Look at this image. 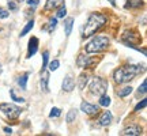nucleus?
<instances>
[{
	"instance_id": "obj_27",
	"label": "nucleus",
	"mask_w": 147,
	"mask_h": 136,
	"mask_svg": "<svg viewBox=\"0 0 147 136\" xmlns=\"http://www.w3.org/2000/svg\"><path fill=\"white\" fill-rule=\"evenodd\" d=\"M146 105H147V100L144 98V100H142V102H139V104L135 106V112H140L142 109L146 108Z\"/></svg>"
},
{
	"instance_id": "obj_18",
	"label": "nucleus",
	"mask_w": 147,
	"mask_h": 136,
	"mask_svg": "<svg viewBox=\"0 0 147 136\" xmlns=\"http://www.w3.org/2000/svg\"><path fill=\"white\" fill-rule=\"evenodd\" d=\"M143 5V0H127L125 8H140Z\"/></svg>"
},
{
	"instance_id": "obj_12",
	"label": "nucleus",
	"mask_w": 147,
	"mask_h": 136,
	"mask_svg": "<svg viewBox=\"0 0 147 136\" xmlns=\"http://www.w3.org/2000/svg\"><path fill=\"white\" fill-rule=\"evenodd\" d=\"M64 4V0H48L44 10L45 11H53V10H57L60 5Z\"/></svg>"
},
{
	"instance_id": "obj_10",
	"label": "nucleus",
	"mask_w": 147,
	"mask_h": 136,
	"mask_svg": "<svg viewBox=\"0 0 147 136\" xmlns=\"http://www.w3.org/2000/svg\"><path fill=\"white\" fill-rule=\"evenodd\" d=\"M38 50V38L37 37H32L29 41V52H27V57L34 56Z\"/></svg>"
},
{
	"instance_id": "obj_37",
	"label": "nucleus",
	"mask_w": 147,
	"mask_h": 136,
	"mask_svg": "<svg viewBox=\"0 0 147 136\" xmlns=\"http://www.w3.org/2000/svg\"><path fill=\"white\" fill-rule=\"evenodd\" d=\"M16 1H23V0H16Z\"/></svg>"
},
{
	"instance_id": "obj_28",
	"label": "nucleus",
	"mask_w": 147,
	"mask_h": 136,
	"mask_svg": "<svg viewBox=\"0 0 147 136\" xmlns=\"http://www.w3.org/2000/svg\"><path fill=\"white\" fill-rule=\"evenodd\" d=\"M60 114H61V110L59 109V108H53V109L51 110V113H49V117L53 118V117H59Z\"/></svg>"
},
{
	"instance_id": "obj_13",
	"label": "nucleus",
	"mask_w": 147,
	"mask_h": 136,
	"mask_svg": "<svg viewBox=\"0 0 147 136\" xmlns=\"http://www.w3.org/2000/svg\"><path fill=\"white\" fill-rule=\"evenodd\" d=\"M61 87H63V90L64 91H72L74 89H75V80H74V78L72 76H65V78H64V80H63V86H61Z\"/></svg>"
},
{
	"instance_id": "obj_30",
	"label": "nucleus",
	"mask_w": 147,
	"mask_h": 136,
	"mask_svg": "<svg viewBox=\"0 0 147 136\" xmlns=\"http://www.w3.org/2000/svg\"><path fill=\"white\" fill-rule=\"evenodd\" d=\"M59 65H60L59 60H53V61L49 63V69H51V71H56V69L59 68Z\"/></svg>"
},
{
	"instance_id": "obj_16",
	"label": "nucleus",
	"mask_w": 147,
	"mask_h": 136,
	"mask_svg": "<svg viewBox=\"0 0 147 136\" xmlns=\"http://www.w3.org/2000/svg\"><path fill=\"white\" fill-rule=\"evenodd\" d=\"M72 26H74V18H65L64 19V32H65L67 37L72 32Z\"/></svg>"
},
{
	"instance_id": "obj_1",
	"label": "nucleus",
	"mask_w": 147,
	"mask_h": 136,
	"mask_svg": "<svg viewBox=\"0 0 147 136\" xmlns=\"http://www.w3.org/2000/svg\"><path fill=\"white\" fill-rule=\"evenodd\" d=\"M143 71H144V65H142V67L140 65H124V67L116 69L113 73V79H115L116 83L123 84L125 82H129L131 79H134Z\"/></svg>"
},
{
	"instance_id": "obj_33",
	"label": "nucleus",
	"mask_w": 147,
	"mask_h": 136,
	"mask_svg": "<svg viewBox=\"0 0 147 136\" xmlns=\"http://www.w3.org/2000/svg\"><path fill=\"white\" fill-rule=\"evenodd\" d=\"M40 0H27V4L29 5H37Z\"/></svg>"
},
{
	"instance_id": "obj_22",
	"label": "nucleus",
	"mask_w": 147,
	"mask_h": 136,
	"mask_svg": "<svg viewBox=\"0 0 147 136\" xmlns=\"http://www.w3.org/2000/svg\"><path fill=\"white\" fill-rule=\"evenodd\" d=\"M33 27H34V21H29L27 22V25L25 27H23V29H22V32H21V34H19V36L21 37H25L27 34V33L30 32V30H32Z\"/></svg>"
},
{
	"instance_id": "obj_35",
	"label": "nucleus",
	"mask_w": 147,
	"mask_h": 136,
	"mask_svg": "<svg viewBox=\"0 0 147 136\" xmlns=\"http://www.w3.org/2000/svg\"><path fill=\"white\" fill-rule=\"evenodd\" d=\"M108 1H109L112 5H116V0H108Z\"/></svg>"
},
{
	"instance_id": "obj_25",
	"label": "nucleus",
	"mask_w": 147,
	"mask_h": 136,
	"mask_svg": "<svg viewBox=\"0 0 147 136\" xmlns=\"http://www.w3.org/2000/svg\"><path fill=\"white\" fill-rule=\"evenodd\" d=\"M10 95H11V98L15 101V102H21V104H23V102H25V98H22V97H18V95L15 94V91H14L12 89L10 90Z\"/></svg>"
},
{
	"instance_id": "obj_14",
	"label": "nucleus",
	"mask_w": 147,
	"mask_h": 136,
	"mask_svg": "<svg viewBox=\"0 0 147 136\" xmlns=\"http://www.w3.org/2000/svg\"><path fill=\"white\" fill-rule=\"evenodd\" d=\"M48 82H49V73L44 69L41 75V90L44 93H49V86H48Z\"/></svg>"
},
{
	"instance_id": "obj_15",
	"label": "nucleus",
	"mask_w": 147,
	"mask_h": 136,
	"mask_svg": "<svg viewBox=\"0 0 147 136\" xmlns=\"http://www.w3.org/2000/svg\"><path fill=\"white\" fill-rule=\"evenodd\" d=\"M89 79H90V75L87 72H83L80 73V76H79V82H78V86L80 90H83L86 87V84L89 83Z\"/></svg>"
},
{
	"instance_id": "obj_9",
	"label": "nucleus",
	"mask_w": 147,
	"mask_h": 136,
	"mask_svg": "<svg viewBox=\"0 0 147 136\" xmlns=\"http://www.w3.org/2000/svg\"><path fill=\"white\" fill-rule=\"evenodd\" d=\"M142 133V127L139 125H129L125 129H123L121 135L124 136H136V135H140Z\"/></svg>"
},
{
	"instance_id": "obj_24",
	"label": "nucleus",
	"mask_w": 147,
	"mask_h": 136,
	"mask_svg": "<svg viewBox=\"0 0 147 136\" xmlns=\"http://www.w3.org/2000/svg\"><path fill=\"white\" fill-rule=\"evenodd\" d=\"M67 15V8H65V5H60L57 8V14H56V18H64V16Z\"/></svg>"
},
{
	"instance_id": "obj_11",
	"label": "nucleus",
	"mask_w": 147,
	"mask_h": 136,
	"mask_svg": "<svg viewBox=\"0 0 147 136\" xmlns=\"http://www.w3.org/2000/svg\"><path fill=\"white\" fill-rule=\"evenodd\" d=\"M110 123H112V113H110L109 110L102 112V114H101L100 118H98V124L102 127H108Z\"/></svg>"
},
{
	"instance_id": "obj_21",
	"label": "nucleus",
	"mask_w": 147,
	"mask_h": 136,
	"mask_svg": "<svg viewBox=\"0 0 147 136\" xmlns=\"http://www.w3.org/2000/svg\"><path fill=\"white\" fill-rule=\"evenodd\" d=\"M76 117H78V110H76V109H71L68 112V114H67V123H68V124H72Z\"/></svg>"
},
{
	"instance_id": "obj_2",
	"label": "nucleus",
	"mask_w": 147,
	"mask_h": 136,
	"mask_svg": "<svg viewBox=\"0 0 147 136\" xmlns=\"http://www.w3.org/2000/svg\"><path fill=\"white\" fill-rule=\"evenodd\" d=\"M106 16L104 14H100V12H93L90 14L89 19L86 22V25L83 27V37H90L95 34V33L100 30L101 27L106 23Z\"/></svg>"
},
{
	"instance_id": "obj_5",
	"label": "nucleus",
	"mask_w": 147,
	"mask_h": 136,
	"mask_svg": "<svg viewBox=\"0 0 147 136\" xmlns=\"http://www.w3.org/2000/svg\"><path fill=\"white\" fill-rule=\"evenodd\" d=\"M0 112L4 113L10 120H16L21 116V109L14 104H8V102H3L0 104Z\"/></svg>"
},
{
	"instance_id": "obj_31",
	"label": "nucleus",
	"mask_w": 147,
	"mask_h": 136,
	"mask_svg": "<svg viewBox=\"0 0 147 136\" xmlns=\"http://www.w3.org/2000/svg\"><path fill=\"white\" fill-rule=\"evenodd\" d=\"M7 4H8L10 11H16L18 10V5H16V3L14 1V0H8V1H7Z\"/></svg>"
},
{
	"instance_id": "obj_36",
	"label": "nucleus",
	"mask_w": 147,
	"mask_h": 136,
	"mask_svg": "<svg viewBox=\"0 0 147 136\" xmlns=\"http://www.w3.org/2000/svg\"><path fill=\"white\" fill-rule=\"evenodd\" d=\"M1 71H3V68H1V64H0V73H1Z\"/></svg>"
},
{
	"instance_id": "obj_23",
	"label": "nucleus",
	"mask_w": 147,
	"mask_h": 136,
	"mask_svg": "<svg viewBox=\"0 0 147 136\" xmlns=\"http://www.w3.org/2000/svg\"><path fill=\"white\" fill-rule=\"evenodd\" d=\"M57 26V18H51L49 19V23H48V27H47V30L49 33H52L53 30H55V27Z\"/></svg>"
},
{
	"instance_id": "obj_32",
	"label": "nucleus",
	"mask_w": 147,
	"mask_h": 136,
	"mask_svg": "<svg viewBox=\"0 0 147 136\" xmlns=\"http://www.w3.org/2000/svg\"><path fill=\"white\" fill-rule=\"evenodd\" d=\"M146 87H147V80L144 79V80L142 82V84L139 86V93H142V94H146V91H147Z\"/></svg>"
},
{
	"instance_id": "obj_34",
	"label": "nucleus",
	"mask_w": 147,
	"mask_h": 136,
	"mask_svg": "<svg viewBox=\"0 0 147 136\" xmlns=\"http://www.w3.org/2000/svg\"><path fill=\"white\" fill-rule=\"evenodd\" d=\"M4 133L11 135V133H12V129H11V128H8V127H5V128H4Z\"/></svg>"
},
{
	"instance_id": "obj_29",
	"label": "nucleus",
	"mask_w": 147,
	"mask_h": 136,
	"mask_svg": "<svg viewBox=\"0 0 147 136\" xmlns=\"http://www.w3.org/2000/svg\"><path fill=\"white\" fill-rule=\"evenodd\" d=\"M8 16H10V11L0 7V19H5V18H8Z\"/></svg>"
},
{
	"instance_id": "obj_20",
	"label": "nucleus",
	"mask_w": 147,
	"mask_h": 136,
	"mask_svg": "<svg viewBox=\"0 0 147 136\" xmlns=\"http://www.w3.org/2000/svg\"><path fill=\"white\" fill-rule=\"evenodd\" d=\"M110 98L108 97V95H105V94H102V95H100V100H98V104H100V106H104V108H108L110 105Z\"/></svg>"
},
{
	"instance_id": "obj_6",
	"label": "nucleus",
	"mask_w": 147,
	"mask_h": 136,
	"mask_svg": "<svg viewBox=\"0 0 147 136\" xmlns=\"http://www.w3.org/2000/svg\"><path fill=\"white\" fill-rule=\"evenodd\" d=\"M121 40H123V42L127 46L134 48L135 44H139V42H140V36H139L136 32H134V30H127V32L123 34Z\"/></svg>"
},
{
	"instance_id": "obj_19",
	"label": "nucleus",
	"mask_w": 147,
	"mask_h": 136,
	"mask_svg": "<svg viewBox=\"0 0 147 136\" xmlns=\"http://www.w3.org/2000/svg\"><path fill=\"white\" fill-rule=\"evenodd\" d=\"M27 79H29V73H25V75L19 76V79H18V84H19V87H21L22 90H26Z\"/></svg>"
},
{
	"instance_id": "obj_8",
	"label": "nucleus",
	"mask_w": 147,
	"mask_h": 136,
	"mask_svg": "<svg viewBox=\"0 0 147 136\" xmlns=\"http://www.w3.org/2000/svg\"><path fill=\"white\" fill-rule=\"evenodd\" d=\"M80 110H82L83 113H86L87 116H90V117H94V116H97V114H98V112H100L98 106L91 105V104H89V102H86V101H83V102L80 104Z\"/></svg>"
},
{
	"instance_id": "obj_7",
	"label": "nucleus",
	"mask_w": 147,
	"mask_h": 136,
	"mask_svg": "<svg viewBox=\"0 0 147 136\" xmlns=\"http://www.w3.org/2000/svg\"><path fill=\"white\" fill-rule=\"evenodd\" d=\"M98 61H100V59H97V57H91V56H86V55H79L78 60H76V64L80 68H91Z\"/></svg>"
},
{
	"instance_id": "obj_4",
	"label": "nucleus",
	"mask_w": 147,
	"mask_h": 136,
	"mask_svg": "<svg viewBox=\"0 0 147 136\" xmlns=\"http://www.w3.org/2000/svg\"><path fill=\"white\" fill-rule=\"evenodd\" d=\"M108 82H106L105 79L102 78H94L93 79V82L90 84V93L94 95H102L106 93V90H108Z\"/></svg>"
},
{
	"instance_id": "obj_17",
	"label": "nucleus",
	"mask_w": 147,
	"mask_h": 136,
	"mask_svg": "<svg viewBox=\"0 0 147 136\" xmlns=\"http://www.w3.org/2000/svg\"><path fill=\"white\" fill-rule=\"evenodd\" d=\"M132 93V87L131 86H124V87H121L116 91V94L117 97H120V98H125L127 95H129Z\"/></svg>"
},
{
	"instance_id": "obj_26",
	"label": "nucleus",
	"mask_w": 147,
	"mask_h": 136,
	"mask_svg": "<svg viewBox=\"0 0 147 136\" xmlns=\"http://www.w3.org/2000/svg\"><path fill=\"white\" fill-rule=\"evenodd\" d=\"M42 60H44V63H42V71L48 67V60H49V52L45 50V52L42 53Z\"/></svg>"
},
{
	"instance_id": "obj_3",
	"label": "nucleus",
	"mask_w": 147,
	"mask_h": 136,
	"mask_svg": "<svg viewBox=\"0 0 147 136\" xmlns=\"http://www.w3.org/2000/svg\"><path fill=\"white\" fill-rule=\"evenodd\" d=\"M109 38L105 36H97L94 37L89 44H86L84 46V50L86 53H101L106 50L108 46H109Z\"/></svg>"
}]
</instances>
